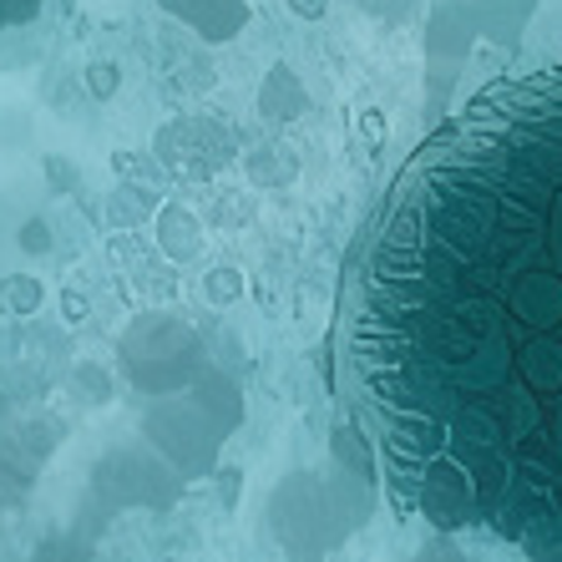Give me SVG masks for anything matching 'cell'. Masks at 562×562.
Listing matches in <instances>:
<instances>
[{
  "mask_svg": "<svg viewBox=\"0 0 562 562\" xmlns=\"http://www.w3.org/2000/svg\"><path fill=\"white\" fill-rule=\"evenodd\" d=\"M335 370L401 507L562 562V66L416 147L355 249Z\"/></svg>",
  "mask_w": 562,
  "mask_h": 562,
  "instance_id": "6da1fadb",
  "label": "cell"
},
{
  "mask_svg": "<svg viewBox=\"0 0 562 562\" xmlns=\"http://www.w3.org/2000/svg\"><path fill=\"white\" fill-rule=\"evenodd\" d=\"M41 11V0H0V31H11V26H21L26 15H36Z\"/></svg>",
  "mask_w": 562,
  "mask_h": 562,
  "instance_id": "7a4b0ae2",
  "label": "cell"
}]
</instances>
